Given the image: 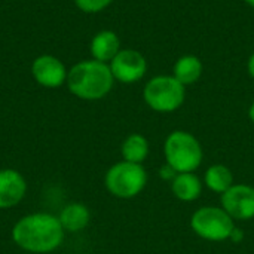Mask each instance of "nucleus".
Returning a JSON list of instances; mask_svg holds the SVG:
<instances>
[{
  "label": "nucleus",
  "instance_id": "2",
  "mask_svg": "<svg viewBox=\"0 0 254 254\" xmlns=\"http://www.w3.org/2000/svg\"><path fill=\"white\" fill-rule=\"evenodd\" d=\"M115 77L110 65L97 60L82 61L73 65L67 74L70 92L80 100H100L113 88Z\"/></svg>",
  "mask_w": 254,
  "mask_h": 254
},
{
  "label": "nucleus",
  "instance_id": "14",
  "mask_svg": "<svg viewBox=\"0 0 254 254\" xmlns=\"http://www.w3.org/2000/svg\"><path fill=\"white\" fill-rule=\"evenodd\" d=\"M202 74V63L195 55H183L174 64V77L182 85L195 83Z\"/></svg>",
  "mask_w": 254,
  "mask_h": 254
},
{
  "label": "nucleus",
  "instance_id": "16",
  "mask_svg": "<svg viewBox=\"0 0 254 254\" xmlns=\"http://www.w3.org/2000/svg\"><path fill=\"white\" fill-rule=\"evenodd\" d=\"M205 185L210 190L216 193H225L232 185H234V176L232 171L222 164L211 165L205 173Z\"/></svg>",
  "mask_w": 254,
  "mask_h": 254
},
{
  "label": "nucleus",
  "instance_id": "3",
  "mask_svg": "<svg viewBox=\"0 0 254 254\" xmlns=\"http://www.w3.org/2000/svg\"><path fill=\"white\" fill-rule=\"evenodd\" d=\"M167 164L176 173H193L202 162V147L195 135L186 131L171 132L164 144Z\"/></svg>",
  "mask_w": 254,
  "mask_h": 254
},
{
  "label": "nucleus",
  "instance_id": "12",
  "mask_svg": "<svg viewBox=\"0 0 254 254\" xmlns=\"http://www.w3.org/2000/svg\"><path fill=\"white\" fill-rule=\"evenodd\" d=\"M121 51V40L115 31L103 30L97 33L91 42V54L100 63L112 61Z\"/></svg>",
  "mask_w": 254,
  "mask_h": 254
},
{
  "label": "nucleus",
  "instance_id": "11",
  "mask_svg": "<svg viewBox=\"0 0 254 254\" xmlns=\"http://www.w3.org/2000/svg\"><path fill=\"white\" fill-rule=\"evenodd\" d=\"M58 220L65 232L76 234L83 231L89 225L91 211L82 202H70L61 210Z\"/></svg>",
  "mask_w": 254,
  "mask_h": 254
},
{
  "label": "nucleus",
  "instance_id": "5",
  "mask_svg": "<svg viewBox=\"0 0 254 254\" xmlns=\"http://www.w3.org/2000/svg\"><path fill=\"white\" fill-rule=\"evenodd\" d=\"M185 85L174 76H156L150 79L143 91L146 104L159 113L177 110L185 103Z\"/></svg>",
  "mask_w": 254,
  "mask_h": 254
},
{
  "label": "nucleus",
  "instance_id": "15",
  "mask_svg": "<svg viewBox=\"0 0 254 254\" xmlns=\"http://www.w3.org/2000/svg\"><path fill=\"white\" fill-rule=\"evenodd\" d=\"M121 153L124 161L143 164L149 155V141L141 134H131L124 140L121 146Z\"/></svg>",
  "mask_w": 254,
  "mask_h": 254
},
{
  "label": "nucleus",
  "instance_id": "1",
  "mask_svg": "<svg viewBox=\"0 0 254 254\" xmlns=\"http://www.w3.org/2000/svg\"><path fill=\"white\" fill-rule=\"evenodd\" d=\"M65 231L58 216L31 213L21 217L12 228V241L24 252L48 254L61 247Z\"/></svg>",
  "mask_w": 254,
  "mask_h": 254
},
{
  "label": "nucleus",
  "instance_id": "19",
  "mask_svg": "<svg viewBox=\"0 0 254 254\" xmlns=\"http://www.w3.org/2000/svg\"><path fill=\"white\" fill-rule=\"evenodd\" d=\"M249 118H250V121L254 124V103L252 104V107H250V110H249Z\"/></svg>",
  "mask_w": 254,
  "mask_h": 254
},
{
  "label": "nucleus",
  "instance_id": "17",
  "mask_svg": "<svg viewBox=\"0 0 254 254\" xmlns=\"http://www.w3.org/2000/svg\"><path fill=\"white\" fill-rule=\"evenodd\" d=\"M113 0H74L76 6L86 13H97L106 9Z\"/></svg>",
  "mask_w": 254,
  "mask_h": 254
},
{
  "label": "nucleus",
  "instance_id": "8",
  "mask_svg": "<svg viewBox=\"0 0 254 254\" xmlns=\"http://www.w3.org/2000/svg\"><path fill=\"white\" fill-rule=\"evenodd\" d=\"M110 70L116 80L122 83H134L146 74L147 61L138 51L124 49L110 61Z\"/></svg>",
  "mask_w": 254,
  "mask_h": 254
},
{
  "label": "nucleus",
  "instance_id": "9",
  "mask_svg": "<svg viewBox=\"0 0 254 254\" xmlns=\"http://www.w3.org/2000/svg\"><path fill=\"white\" fill-rule=\"evenodd\" d=\"M31 73L36 82L45 88H58L67 82L65 65L54 55H40L31 65Z\"/></svg>",
  "mask_w": 254,
  "mask_h": 254
},
{
  "label": "nucleus",
  "instance_id": "7",
  "mask_svg": "<svg viewBox=\"0 0 254 254\" xmlns=\"http://www.w3.org/2000/svg\"><path fill=\"white\" fill-rule=\"evenodd\" d=\"M222 208L234 220H250L254 217V188L249 185H232L222 193Z\"/></svg>",
  "mask_w": 254,
  "mask_h": 254
},
{
  "label": "nucleus",
  "instance_id": "6",
  "mask_svg": "<svg viewBox=\"0 0 254 254\" xmlns=\"http://www.w3.org/2000/svg\"><path fill=\"white\" fill-rule=\"evenodd\" d=\"M192 231L207 241H225L229 240L235 225L234 219L220 207L208 205L196 210L190 217Z\"/></svg>",
  "mask_w": 254,
  "mask_h": 254
},
{
  "label": "nucleus",
  "instance_id": "13",
  "mask_svg": "<svg viewBox=\"0 0 254 254\" xmlns=\"http://www.w3.org/2000/svg\"><path fill=\"white\" fill-rule=\"evenodd\" d=\"M171 190L177 199L190 202L199 198L202 192V183L193 173H179L171 180Z\"/></svg>",
  "mask_w": 254,
  "mask_h": 254
},
{
  "label": "nucleus",
  "instance_id": "10",
  "mask_svg": "<svg viewBox=\"0 0 254 254\" xmlns=\"http://www.w3.org/2000/svg\"><path fill=\"white\" fill-rule=\"evenodd\" d=\"M27 193L24 176L13 168L0 170V210L16 207Z\"/></svg>",
  "mask_w": 254,
  "mask_h": 254
},
{
  "label": "nucleus",
  "instance_id": "4",
  "mask_svg": "<svg viewBox=\"0 0 254 254\" xmlns=\"http://www.w3.org/2000/svg\"><path fill=\"white\" fill-rule=\"evenodd\" d=\"M147 183V173L141 164L128 161L112 165L104 177L106 189L116 198L131 199L137 196Z\"/></svg>",
  "mask_w": 254,
  "mask_h": 254
},
{
  "label": "nucleus",
  "instance_id": "18",
  "mask_svg": "<svg viewBox=\"0 0 254 254\" xmlns=\"http://www.w3.org/2000/svg\"><path fill=\"white\" fill-rule=\"evenodd\" d=\"M249 73H250V76L254 79V54L250 57V60H249Z\"/></svg>",
  "mask_w": 254,
  "mask_h": 254
},
{
  "label": "nucleus",
  "instance_id": "20",
  "mask_svg": "<svg viewBox=\"0 0 254 254\" xmlns=\"http://www.w3.org/2000/svg\"><path fill=\"white\" fill-rule=\"evenodd\" d=\"M246 3H249L250 6H253L254 7V0H246Z\"/></svg>",
  "mask_w": 254,
  "mask_h": 254
}]
</instances>
